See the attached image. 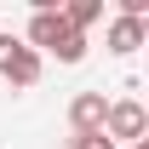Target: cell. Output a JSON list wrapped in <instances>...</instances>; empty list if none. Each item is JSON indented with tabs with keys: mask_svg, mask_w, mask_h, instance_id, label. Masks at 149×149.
<instances>
[{
	"mask_svg": "<svg viewBox=\"0 0 149 149\" xmlns=\"http://www.w3.org/2000/svg\"><path fill=\"white\" fill-rule=\"evenodd\" d=\"M35 46L57 52L63 63H80V57H86V35H74L57 6H35V17H29V52H35Z\"/></svg>",
	"mask_w": 149,
	"mask_h": 149,
	"instance_id": "obj_1",
	"label": "cell"
},
{
	"mask_svg": "<svg viewBox=\"0 0 149 149\" xmlns=\"http://www.w3.org/2000/svg\"><path fill=\"white\" fill-rule=\"evenodd\" d=\"M0 74L12 86H35L40 80V52H29L17 35H0Z\"/></svg>",
	"mask_w": 149,
	"mask_h": 149,
	"instance_id": "obj_2",
	"label": "cell"
},
{
	"mask_svg": "<svg viewBox=\"0 0 149 149\" xmlns=\"http://www.w3.org/2000/svg\"><path fill=\"white\" fill-rule=\"evenodd\" d=\"M103 138H126V143H138L143 138V103L138 97H120V103H109V115H103Z\"/></svg>",
	"mask_w": 149,
	"mask_h": 149,
	"instance_id": "obj_3",
	"label": "cell"
},
{
	"mask_svg": "<svg viewBox=\"0 0 149 149\" xmlns=\"http://www.w3.org/2000/svg\"><path fill=\"white\" fill-rule=\"evenodd\" d=\"M103 115H109V103H103V92H80V97L69 103L74 138H80V132H103Z\"/></svg>",
	"mask_w": 149,
	"mask_h": 149,
	"instance_id": "obj_4",
	"label": "cell"
},
{
	"mask_svg": "<svg viewBox=\"0 0 149 149\" xmlns=\"http://www.w3.org/2000/svg\"><path fill=\"white\" fill-rule=\"evenodd\" d=\"M138 46H143V17H115L109 23V52H138Z\"/></svg>",
	"mask_w": 149,
	"mask_h": 149,
	"instance_id": "obj_5",
	"label": "cell"
},
{
	"mask_svg": "<svg viewBox=\"0 0 149 149\" xmlns=\"http://www.w3.org/2000/svg\"><path fill=\"white\" fill-rule=\"evenodd\" d=\"M57 12H63V23H69L74 35H80V29H92V23L103 17V6H97V0H69V6H57Z\"/></svg>",
	"mask_w": 149,
	"mask_h": 149,
	"instance_id": "obj_6",
	"label": "cell"
},
{
	"mask_svg": "<svg viewBox=\"0 0 149 149\" xmlns=\"http://www.w3.org/2000/svg\"><path fill=\"white\" fill-rule=\"evenodd\" d=\"M74 149H115V143L103 138V132H80V138H74Z\"/></svg>",
	"mask_w": 149,
	"mask_h": 149,
	"instance_id": "obj_7",
	"label": "cell"
},
{
	"mask_svg": "<svg viewBox=\"0 0 149 149\" xmlns=\"http://www.w3.org/2000/svg\"><path fill=\"white\" fill-rule=\"evenodd\" d=\"M132 149H149V138H138V143H132Z\"/></svg>",
	"mask_w": 149,
	"mask_h": 149,
	"instance_id": "obj_8",
	"label": "cell"
}]
</instances>
